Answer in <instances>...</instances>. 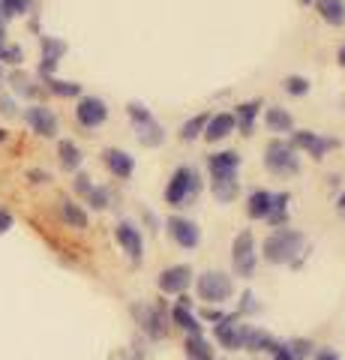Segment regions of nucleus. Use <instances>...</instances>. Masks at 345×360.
Returning a JSON list of instances; mask_svg holds the SVG:
<instances>
[{
  "label": "nucleus",
  "mask_w": 345,
  "mask_h": 360,
  "mask_svg": "<svg viewBox=\"0 0 345 360\" xmlns=\"http://www.w3.org/2000/svg\"><path fill=\"white\" fill-rule=\"evenodd\" d=\"M304 250V234L292 229H280L264 240V258L273 264H292Z\"/></svg>",
  "instance_id": "obj_1"
},
{
  "label": "nucleus",
  "mask_w": 345,
  "mask_h": 360,
  "mask_svg": "<svg viewBox=\"0 0 345 360\" xmlns=\"http://www.w3.org/2000/svg\"><path fill=\"white\" fill-rule=\"evenodd\" d=\"M195 193H198V174H195V168L181 165L171 174L169 186H165V201H169L171 207H181V205H189Z\"/></svg>",
  "instance_id": "obj_2"
},
{
  "label": "nucleus",
  "mask_w": 345,
  "mask_h": 360,
  "mask_svg": "<svg viewBox=\"0 0 345 360\" xmlns=\"http://www.w3.org/2000/svg\"><path fill=\"white\" fill-rule=\"evenodd\" d=\"M264 165H267V172H273V174H280V177H292V174H297L300 160H297V153H294L292 144L273 139L264 148Z\"/></svg>",
  "instance_id": "obj_3"
},
{
  "label": "nucleus",
  "mask_w": 345,
  "mask_h": 360,
  "mask_svg": "<svg viewBox=\"0 0 345 360\" xmlns=\"http://www.w3.org/2000/svg\"><path fill=\"white\" fill-rule=\"evenodd\" d=\"M235 295V283L231 276L219 274V270H207V274L198 276V297L207 303H222Z\"/></svg>",
  "instance_id": "obj_4"
},
{
  "label": "nucleus",
  "mask_w": 345,
  "mask_h": 360,
  "mask_svg": "<svg viewBox=\"0 0 345 360\" xmlns=\"http://www.w3.org/2000/svg\"><path fill=\"white\" fill-rule=\"evenodd\" d=\"M231 264L240 276H252L255 270V238L252 231H240L235 238V246H231Z\"/></svg>",
  "instance_id": "obj_5"
},
{
  "label": "nucleus",
  "mask_w": 345,
  "mask_h": 360,
  "mask_svg": "<svg viewBox=\"0 0 345 360\" xmlns=\"http://www.w3.org/2000/svg\"><path fill=\"white\" fill-rule=\"evenodd\" d=\"M75 120L82 123L84 129H96L108 120V105L99 96H82L79 105H75Z\"/></svg>",
  "instance_id": "obj_6"
},
{
  "label": "nucleus",
  "mask_w": 345,
  "mask_h": 360,
  "mask_svg": "<svg viewBox=\"0 0 345 360\" xmlns=\"http://www.w3.org/2000/svg\"><path fill=\"white\" fill-rule=\"evenodd\" d=\"M129 117L136 120V129H138L141 144H148V148H153V144H160V141H162V127H160V123L148 115V111H144V105L129 103Z\"/></svg>",
  "instance_id": "obj_7"
},
{
  "label": "nucleus",
  "mask_w": 345,
  "mask_h": 360,
  "mask_svg": "<svg viewBox=\"0 0 345 360\" xmlns=\"http://www.w3.org/2000/svg\"><path fill=\"white\" fill-rule=\"evenodd\" d=\"M25 120L30 123L33 132L42 135V139H54V135H58V117H54V111L46 105H30L25 111Z\"/></svg>",
  "instance_id": "obj_8"
},
{
  "label": "nucleus",
  "mask_w": 345,
  "mask_h": 360,
  "mask_svg": "<svg viewBox=\"0 0 345 360\" xmlns=\"http://www.w3.org/2000/svg\"><path fill=\"white\" fill-rule=\"evenodd\" d=\"M157 283H160V291H165V295H183L189 283H193V270L186 264H174L169 270H162Z\"/></svg>",
  "instance_id": "obj_9"
},
{
  "label": "nucleus",
  "mask_w": 345,
  "mask_h": 360,
  "mask_svg": "<svg viewBox=\"0 0 345 360\" xmlns=\"http://www.w3.org/2000/svg\"><path fill=\"white\" fill-rule=\"evenodd\" d=\"M169 234L174 238L177 246H183V250H195L198 240H202V231H198V225L193 219H183V217H171L169 219Z\"/></svg>",
  "instance_id": "obj_10"
},
{
  "label": "nucleus",
  "mask_w": 345,
  "mask_h": 360,
  "mask_svg": "<svg viewBox=\"0 0 345 360\" xmlns=\"http://www.w3.org/2000/svg\"><path fill=\"white\" fill-rule=\"evenodd\" d=\"M115 238H117L120 246H124V252L138 264V262H141V252H144V240H141L138 225H132V222H117Z\"/></svg>",
  "instance_id": "obj_11"
},
{
  "label": "nucleus",
  "mask_w": 345,
  "mask_h": 360,
  "mask_svg": "<svg viewBox=\"0 0 345 360\" xmlns=\"http://www.w3.org/2000/svg\"><path fill=\"white\" fill-rule=\"evenodd\" d=\"M243 336H247V330L237 324V319H219V324H216V340L222 342V348H228V352H237V348H243Z\"/></svg>",
  "instance_id": "obj_12"
},
{
  "label": "nucleus",
  "mask_w": 345,
  "mask_h": 360,
  "mask_svg": "<svg viewBox=\"0 0 345 360\" xmlns=\"http://www.w3.org/2000/svg\"><path fill=\"white\" fill-rule=\"evenodd\" d=\"M103 162H105V168L115 177H120V180H126L129 174H132V168H136V162H132V156L126 153V150H117V148H108V150H103Z\"/></svg>",
  "instance_id": "obj_13"
},
{
  "label": "nucleus",
  "mask_w": 345,
  "mask_h": 360,
  "mask_svg": "<svg viewBox=\"0 0 345 360\" xmlns=\"http://www.w3.org/2000/svg\"><path fill=\"white\" fill-rule=\"evenodd\" d=\"M231 129H237V123H235V115H228V111H222V115H214L207 120V127H204V139L207 141H222L226 135H231Z\"/></svg>",
  "instance_id": "obj_14"
},
{
  "label": "nucleus",
  "mask_w": 345,
  "mask_h": 360,
  "mask_svg": "<svg viewBox=\"0 0 345 360\" xmlns=\"http://www.w3.org/2000/svg\"><path fill=\"white\" fill-rule=\"evenodd\" d=\"M210 174L214 177H222V174H237L240 168V156L235 150H222V153H214L210 156Z\"/></svg>",
  "instance_id": "obj_15"
},
{
  "label": "nucleus",
  "mask_w": 345,
  "mask_h": 360,
  "mask_svg": "<svg viewBox=\"0 0 345 360\" xmlns=\"http://www.w3.org/2000/svg\"><path fill=\"white\" fill-rule=\"evenodd\" d=\"M63 51H66L63 42L51 39V37L42 39V63H39V72H42V75H51L54 66H58V60L63 58Z\"/></svg>",
  "instance_id": "obj_16"
},
{
  "label": "nucleus",
  "mask_w": 345,
  "mask_h": 360,
  "mask_svg": "<svg viewBox=\"0 0 345 360\" xmlns=\"http://www.w3.org/2000/svg\"><path fill=\"white\" fill-rule=\"evenodd\" d=\"M294 144H297V148H304L309 156H315V160H321V156L327 153V141L321 139V135L309 132V129H300V132H294Z\"/></svg>",
  "instance_id": "obj_17"
},
{
  "label": "nucleus",
  "mask_w": 345,
  "mask_h": 360,
  "mask_svg": "<svg viewBox=\"0 0 345 360\" xmlns=\"http://www.w3.org/2000/svg\"><path fill=\"white\" fill-rule=\"evenodd\" d=\"M58 156H60V165H63V172H79L82 168V150H79V144L70 141V139H63L58 144Z\"/></svg>",
  "instance_id": "obj_18"
},
{
  "label": "nucleus",
  "mask_w": 345,
  "mask_h": 360,
  "mask_svg": "<svg viewBox=\"0 0 345 360\" xmlns=\"http://www.w3.org/2000/svg\"><path fill=\"white\" fill-rule=\"evenodd\" d=\"M171 319H174V324L177 328H183L189 336L193 333H202V324H198V319L193 315V309H189V303H186V297L177 303V307L171 309Z\"/></svg>",
  "instance_id": "obj_19"
},
{
  "label": "nucleus",
  "mask_w": 345,
  "mask_h": 360,
  "mask_svg": "<svg viewBox=\"0 0 345 360\" xmlns=\"http://www.w3.org/2000/svg\"><path fill=\"white\" fill-rule=\"evenodd\" d=\"M315 6L327 25H333V27L345 25V0H315Z\"/></svg>",
  "instance_id": "obj_20"
},
{
  "label": "nucleus",
  "mask_w": 345,
  "mask_h": 360,
  "mask_svg": "<svg viewBox=\"0 0 345 360\" xmlns=\"http://www.w3.org/2000/svg\"><path fill=\"white\" fill-rule=\"evenodd\" d=\"M271 207H273V195L264 193V189H255V193L249 195V201H247V213L252 219H267Z\"/></svg>",
  "instance_id": "obj_21"
},
{
  "label": "nucleus",
  "mask_w": 345,
  "mask_h": 360,
  "mask_svg": "<svg viewBox=\"0 0 345 360\" xmlns=\"http://www.w3.org/2000/svg\"><path fill=\"white\" fill-rule=\"evenodd\" d=\"M60 217L70 229H87V213L70 198H60Z\"/></svg>",
  "instance_id": "obj_22"
},
{
  "label": "nucleus",
  "mask_w": 345,
  "mask_h": 360,
  "mask_svg": "<svg viewBox=\"0 0 345 360\" xmlns=\"http://www.w3.org/2000/svg\"><path fill=\"white\" fill-rule=\"evenodd\" d=\"M210 189H214V195L219 198V201H231L237 195V180H235V174H222V177H214L210 180Z\"/></svg>",
  "instance_id": "obj_23"
},
{
  "label": "nucleus",
  "mask_w": 345,
  "mask_h": 360,
  "mask_svg": "<svg viewBox=\"0 0 345 360\" xmlns=\"http://www.w3.org/2000/svg\"><path fill=\"white\" fill-rule=\"evenodd\" d=\"M186 354L189 360H214V348H210V342L202 333H193L186 340Z\"/></svg>",
  "instance_id": "obj_24"
},
{
  "label": "nucleus",
  "mask_w": 345,
  "mask_h": 360,
  "mask_svg": "<svg viewBox=\"0 0 345 360\" xmlns=\"http://www.w3.org/2000/svg\"><path fill=\"white\" fill-rule=\"evenodd\" d=\"M259 108H261L259 99H255V103H243V105L237 108L235 123L240 127V132H243V135H249V132H252V123H255V117H259Z\"/></svg>",
  "instance_id": "obj_25"
},
{
  "label": "nucleus",
  "mask_w": 345,
  "mask_h": 360,
  "mask_svg": "<svg viewBox=\"0 0 345 360\" xmlns=\"http://www.w3.org/2000/svg\"><path fill=\"white\" fill-rule=\"evenodd\" d=\"M267 127H271L273 132H292L294 120L285 108H267Z\"/></svg>",
  "instance_id": "obj_26"
},
{
  "label": "nucleus",
  "mask_w": 345,
  "mask_h": 360,
  "mask_svg": "<svg viewBox=\"0 0 345 360\" xmlns=\"http://www.w3.org/2000/svg\"><path fill=\"white\" fill-rule=\"evenodd\" d=\"M141 321H144V330H148L153 340H160V336L165 333V321H162V309H160V307H153V309L144 312Z\"/></svg>",
  "instance_id": "obj_27"
},
{
  "label": "nucleus",
  "mask_w": 345,
  "mask_h": 360,
  "mask_svg": "<svg viewBox=\"0 0 345 360\" xmlns=\"http://www.w3.org/2000/svg\"><path fill=\"white\" fill-rule=\"evenodd\" d=\"M243 345H247L249 352H271L273 340L264 330H247V336H243Z\"/></svg>",
  "instance_id": "obj_28"
},
{
  "label": "nucleus",
  "mask_w": 345,
  "mask_h": 360,
  "mask_svg": "<svg viewBox=\"0 0 345 360\" xmlns=\"http://www.w3.org/2000/svg\"><path fill=\"white\" fill-rule=\"evenodd\" d=\"M46 84H48L51 94H58V96H79L82 94V84L60 82V78H54V75H46Z\"/></svg>",
  "instance_id": "obj_29"
},
{
  "label": "nucleus",
  "mask_w": 345,
  "mask_h": 360,
  "mask_svg": "<svg viewBox=\"0 0 345 360\" xmlns=\"http://www.w3.org/2000/svg\"><path fill=\"white\" fill-rule=\"evenodd\" d=\"M207 115H195L193 120H186L183 123V127H181V139L183 141H193V139H198V135H202L204 132V127H207Z\"/></svg>",
  "instance_id": "obj_30"
},
{
  "label": "nucleus",
  "mask_w": 345,
  "mask_h": 360,
  "mask_svg": "<svg viewBox=\"0 0 345 360\" xmlns=\"http://www.w3.org/2000/svg\"><path fill=\"white\" fill-rule=\"evenodd\" d=\"M285 205H288V193L273 195V207H271V213H267V219H271L273 225H282V222L288 219V210H285Z\"/></svg>",
  "instance_id": "obj_31"
},
{
  "label": "nucleus",
  "mask_w": 345,
  "mask_h": 360,
  "mask_svg": "<svg viewBox=\"0 0 345 360\" xmlns=\"http://www.w3.org/2000/svg\"><path fill=\"white\" fill-rule=\"evenodd\" d=\"M30 0H0V18H15L27 13Z\"/></svg>",
  "instance_id": "obj_32"
},
{
  "label": "nucleus",
  "mask_w": 345,
  "mask_h": 360,
  "mask_svg": "<svg viewBox=\"0 0 345 360\" xmlns=\"http://www.w3.org/2000/svg\"><path fill=\"white\" fill-rule=\"evenodd\" d=\"M87 205H93L96 210L108 207V189H99V186H93L91 193H87Z\"/></svg>",
  "instance_id": "obj_33"
},
{
  "label": "nucleus",
  "mask_w": 345,
  "mask_h": 360,
  "mask_svg": "<svg viewBox=\"0 0 345 360\" xmlns=\"http://www.w3.org/2000/svg\"><path fill=\"white\" fill-rule=\"evenodd\" d=\"M285 90H288L292 96H304L306 90H309V82H306V78H300V75H292V78L285 82Z\"/></svg>",
  "instance_id": "obj_34"
},
{
  "label": "nucleus",
  "mask_w": 345,
  "mask_h": 360,
  "mask_svg": "<svg viewBox=\"0 0 345 360\" xmlns=\"http://www.w3.org/2000/svg\"><path fill=\"white\" fill-rule=\"evenodd\" d=\"M21 58H25V54H21L18 45H4V49H0V60L4 63H21Z\"/></svg>",
  "instance_id": "obj_35"
},
{
  "label": "nucleus",
  "mask_w": 345,
  "mask_h": 360,
  "mask_svg": "<svg viewBox=\"0 0 345 360\" xmlns=\"http://www.w3.org/2000/svg\"><path fill=\"white\" fill-rule=\"evenodd\" d=\"M309 348H313V342H309V340H297V342H292V354H294V360L309 357Z\"/></svg>",
  "instance_id": "obj_36"
},
{
  "label": "nucleus",
  "mask_w": 345,
  "mask_h": 360,
  "mask_svg": "<svg viewBox=\"0 0 345 360\" xmlns=\"http://www.w3.org/2000/svg\"><path fill=\"white\" fill-rule=\"evenodd\" d=\"M91 189H93L91 177H87V174H75V193H79V195H87Z\"/></svg>",
  "instance_id": "obj_37"
},
{
  "label": "nucleus",
  "mask_w": 345,
  "mask_h": 360,
  "mask_svg": "<svg viewBox=\"0 0 345 360\" xmlns=\"http://www.w3.org/2000/svg\"><path fill=\"white\" fill-rule=\"evenodd\" d=\"M273 360H294V354H292V345H276L273 342Z\"/></svg>",
  "instance_id": "obj_38"
},
{
  "label": "nucleus",
  "mask_w": 345,
  "mask_h": 360,
  "mask_svg": "<svg viewBox=\"0 0 345 360\" xmlns=\"http://www.w3.org/2000/svg\"><path fill=\"white\" fill-rule=\"evenodd\" d=\"M9 229H13V213L6 207H0V234H6Z\"/></svg>",
  "instance_id": "obj_39"
},
{
  "label": "nucleus",
  "mask_w": 345,
  "mask_h": 360,
  "mask_svg": "<svg viewBox=\"0 0 345 360\" xmlns=\"http://www.w3.org/2000/svg\"><path fill=\"white\" fill-rule=\"evenodd\" d=\"M315 360H342V357L333 352V348H321V352L315 354Z\"/></svg>",
  "instance_id": "obj_40"
},
{
  "label": "nucleus",
  "mask_w": 345,
  "mask_h": 360,
  "mask_svg": "<svg viewBox=\"0 0 345 360\" xmlns=\"http://www.w3.org/2000/svg\"><path fill=\"white\" fill-rule=\"evenodd\" d=\"M27 177L33 180V184H46V180H48V174H46V172H30Z\"/></svg>",
  "instance_id": "obj_41"
},
{
  "label": "nucleus",
  "mask_w": 345,
  "mask_h": 360,
  "mask_svg": "<svg viewBox=\"0 0 345 360\" xmlns=\"http://www.w3.org/2000/svg\"><path fill=\"white\" fill-rule=\"evenodd\" d=\"M6 45V30H4V25H0V49Z\"/></svg>",
  "instance_id": "obj_42"
},
{
  "label": "nucleus",
  "mask_w": 345,
  "mask_h": 360,
  "mask_svg": "<svg viewBox=\"0 0 345 360\" xmlns=\"http://www.w3.org/2000/svg\"><path fill=\"white\" fill-rule=\"evenodd\" d=\"M339 63L345 66V45H342V49H339Z\"/></svg>",
  "instance_id": "obj_43"
},
{
  "label": "nucleus",
  "mask_w": 345,
  "mask_h": 360,
  "mask_svg": "<svg viewBox=\"0 0 345 360\" xmlns=\"http://www.w3.org/2000/svg\"><path fill=\"white\" fill-rule=\"evenodd\" d=\"M339 213H342V217H345V195L339 198Z\"/></svg>",
  "instance_id": "obj_44"
},
{
  "label": "nucleus",
  "mask_w": 345,
  "mask_h": 360,
  "mask_svg": "<svg viewBox=\"0 0 345 360\" xmlns=\"http://www.w3.org/2000/svg\"><path fill=\"white\" fill-rule=\"evenodd\" d=\"M0 141H6V129H0Z\"/></svg>",
  "instance_id": "obj_45"
}]
</instances>
